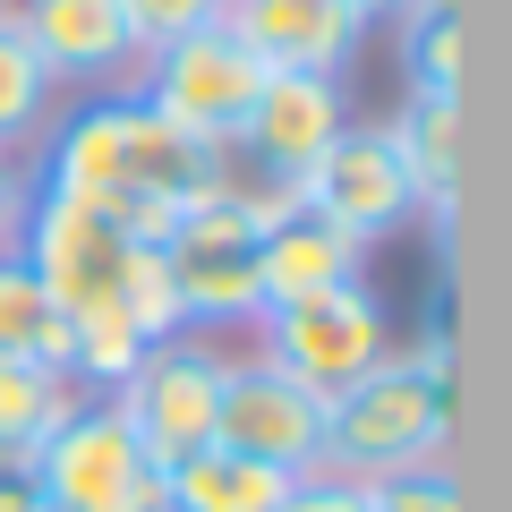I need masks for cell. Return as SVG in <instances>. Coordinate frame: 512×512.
Here are the masks:
<instances>
[{"mask_svg": "<svg viewBox=\"0 0 512 512\" xmlns=\"http://www.w3.org/2000/svg\"><path fill=\"white\" fill-rule=\"evenodd\" d=\"M214 163H222V146H197L171 120H154L137 94H120V103H86L52 137L43 188L94 205L120 239H154L163 248L180 231V214L197 205V188L214 180Z\"/></svg>", "mask_w": 512, "mask_h": 512, "instance_id": "1", "label": "cell"}, {"mask_svg": "<svg viewBox=\"0 0 512 512\" xmlns=\"http://www.w3.org/2000/svg\"><path fill=\"white\" fill-rule=\"evenodd\" d=\"M453 444V342H419V350H384L359 384L325 393V478L376 487L444 461Z\"/></svg>", "mask_w": 512, "mask_h": 512, "instance_id": "2", "label": "cell"}, {"mask_svg": "<svg viewBox=\"0 0 512 512\" xmlns=\"http://www.w3.org/2000/svg\"><path fill=\"white\" fill-rule=\"evenodd\" d=\"M52 512H163V470L146 461V444L128 436V419L86 393L69 419L43 436V453L26 461Z\"/></svg>", "mask_w": 512, "mask_h": 512, "instance_id": "3", "label": "cell"}, {"mask_svg": "<svg viewBox=\"0 0 512 512\" xmlns=\"http://www.w3.org/2000/svg\"><path fill=\"white\" fill-rule=\"evenodd\" d=\"M222 350H205L197 333H171V342H146L137 350V367H128L120 384H111L103 402L128 419V436L146 444L154 470H171V461L205 453L214 444V410H222Z\"/></svg>", "mask_w": 512, "mask_h": 512, "instance_id": "4", "label": "cell"}, {"mask_svg": "<svg viewBox=\"0 0 512 512\" xmlns=\"http://www.w3.org/2000/svg\"><path fill=\"white\" fill-rule=\"evenodd\" d=\"M256 86H265V69L248 60V43L231 26H197V35L137 60V103L154 120H171L180 137H197V146H239Z\"/></svg>", "mask_w": 512, "mask_h": 512, "instance_id": "5", "label": "cell"}, {"mask_svg": "<svg viewBox=\"0 0 512 512\" xmlns=\"http://www.w3.org/2000/svg\"><path fill=\"white\" fill-rule=\"evenodd\" d=\"M256 333H265V350H256V359L282 367V376L308 384V393H342V384H359L367 367L393 350V325H384V308H376V291H367V282L282 299V308L256 316Z\"/></svg>", "mask_w": 512, "mask_h": 512, "instance_id": "6", "label": "cell"}, {"mask_svg": "<svg viewBox=\"0 0 512 512\" xmlns=\"http://www.w3.org/2000/svg\"><path fill=\"white\" fill-rule=\"evenodd\" d=\"M299 205L325 214L333 231H350L359 248H376L384 231H402V222L419 214V188H410V171H402V154H393V137H384V120H350L342 137L308 163Z\"/></svg>", "mask_w": 512, "mask_h": 512, "instance_id": "7", "label": "cell"}, {"mask_svg": "<svg viewBox=\"0 0 512 512\" xmlns=\"http://www.w3.org/2000/svg\"><path fill=\"white\" fill-rule=\"evenodd\" d=\"M214 444H231V453L265 461V470H282V478H308V470H325V393L291 384L265 359H248V367L231 359L222 367Z\"/></svg>", "mask_w": 512, "mask_h": 512, "instance_id": "8", "label": "cell"}, {"mask_svg": "<svg viewBox=\"0 0 512 512\" xmlns=\"http://www.w3.org/2000/svg\"><path fill=\"white\" fill-rule=\"evenodd\" d=\"M18 256H26V274L43 282V299L69 316V308H94V299H120L128 239L111 231L94 205H77V197H60V188L35 180V205H26Z\"/></svg>", "mask_w": 512, "mask_h": 512, "instance_id": "9", "label": "cell"}, {"mask_svg": "<svg viewBox=\"0 0 512 512\" xmlns=\"http://www.w3.org/2000/svg\"><path fill=\"white\" fill-rule=\"evenodd\" d=\"M350 128V94L342 77H308V69H265V86H256L248 120H239V154L248 163H265L274 180H308V163L333 146Z\"/></svg>", "mask_w": 512, "mask_h": 512, "instance_id": "10", "label": "cell"}, {"mask_svg": "<svg viewBox=\"0 0 512 512\" xmlns=\"http://www.w3.org/2000/svg\"><path fill=\"white\" fill-rule=\"evenodd\" d=\"M9 26L52 69V86H120L146 60L120 18V0H9Z\"/></svg>", "mask_w": 512, "mask_h": 512, "instance_id": "11", "label": "cell"}, {"mask_svg": "<svg viewBox=\"0 0 512 512\" xmlns=\"http://www.w3.org/2000/svg\"><path fill=\"white\" fill-rule=\"evenodd\" d=\"M222 26L248 43L256 69H308V77H342L367 43L350 0H222Z\"/></svg>", "mask_w": 512, "mask_h": 512, "instance_id": "12", "label": "cell"}, {"mask_svg": "<svg viewBox=\"0 0 512 512\" xmlns=\"http://www.w3.org/2000/svg\"><path fill=\"white\" fill-rule=\"evenodd\" d=\"M171 291H180V333L197 325H256L265 291H256V239H214V231H171Z\"/></svg>", "mask_w": 512, "mask_h": 512, "instance_id": "13", "label": "cell"}, {"mask_svg": "<svg viewBox=\"0 0 512 512\" xmlns=\"http://www.w3.org/2000/svg\"><path fill=\"white\" fill-rule=\"evenodd\" d=\"M359 265H367V248L350 231H333L325 214H308V205H291L274 231L256 239V291H265V308L308 299V291H342V282H359Z\"/></svg>", "mask_w": 512, "mask_h": 512, "instance_id": "14", "label": "cell"}, {"mask_svg": "<svg viewBox=\"0 0 512 512\" xmlns=\"http://www.w3.org/2000/svg\"><path fill=\"white\" fill-rule=\"evenodd\" d=\"M384 137H393V154H402L410 188H419V205L436 222H453V188H461V94H427L410 86L402 111L384 120Z\"/></svg>", "mask_w": 512, "mask_h": 512, "instance_id": "15", "label": "cell"}, {"mask_svg": "<svg viewBox=\"0 0 512 512\" xmlns=\"http://www.w3.org/2000/svg\"><path fill=\"white\" fill-rule=\"evenodd\" d=\"M282 495H291V478L231 453V444H205L163 470V512H274Z\"/></svg>", "mask_w": 512, "mask_h": 512, "instance_id": "16", "label": "cell"}, {"mask_svg": "<svg viewBox=\"0 0 512 512\" xmlns=\"http://www.w3.org/2000/svg\"><path fill=\"white\" fill-rule=\"evenodd\" d=\"M86 402V384L52 359H0V461H35L69 410Z\"/></svg>", "mask_w": 512, "mask_h": 512, "instance_id": "17", "label": "cell"}, {"mask_svg": "<svg viewBox=\"0 0 512 512\" xmlns=\"http://www.w3.org/2000/svg\"><path fill=\"white\" fill-rule=\"evenodd\" d=\"M0 359H52L69 367V316L43 299V282L26 274V256H0Z\"/></svg>", "mask_w": 512, "mask_h": 512, "instance_id": "18", "label": "cell"}, {"mask_svg": "<svg viewBox=\"0 0 512 512\" xmlns=\"http://www.w3.org/2000/svg\"><path fill=\"white\" fill-rule=\"evenodd\" d=\"M146 350V325L120 308V299H94V308H69V376L86 393H111V384L137 367Z\"/></svg>", "mask_w": 512, "mask_h": 512, "instance_id": "19", "label": "cell"}, {"mask_svg": "<svg viewBox=\"0 0 512 512\" xmlns=\"http://www.w3.org/2000/svg\"><path fill=\"white\" fill-rule=\"evenodd\" d=\"M52 103H60L52 69L26 52V35L9 26V9H0V154L35 146L43 128H52Z\"/></svg>", "mask_w": 512, "mask_h": 512, "instance_id": "20", "label": "cell"}, {"mask_svg": "<svg viewBox=\"0 0 512 512\" xmlns=\"http://www.w3.org/2000/svg\"><path fill=\"white\" fill-rule=\"evenodd\" d=\"M402 69L427 94H461V9L453 0H427V9L402 18Z\"/></svg>", "mask_w": 512, "mask_h": 512, "instance_id": "21", "label": "cell"}, {"mask_svg": "<svg viewBox=\"0 0 512 512\" xmlns=\"http://www.w3.org/2000/svg\"><path fill=\"white\" fill-rule=\"evenodd\" d=\"M120 308L146 325V342H171L180 333V291H171V256L154 239H128V265H120Z\"/></svg>", "mask_w": 512, "mask_h": 512, "instance_id": "22", "label": "cell"}, {"mask_svg": "<svg viewBox=\"0 0 512 512\" xmlns=\"http://www.w3.org/2000/svg\"><path fill=\"white\" fill-rule=\"evenodd\" d=\"M367 512H470L461 504V478L444 470V461H427V470H402V478H376V487H359Z\"/></svg>", "mask_w": 512, "mask_h": 512, "instance_id": "23", "label": "cell"}, {"mask_svg": "<svg viewBox=\"0 0 512 512\" xmlns=\"http://www.w3.org/2000/svg\"><path fill=\"white\" fill-rule=\"evenodd\" d=\"M128 35H137V52H163V43L197 35V26H222V0H120Z\"/></svg>", "mask_w": 512, "mask_h": 512, "instance_id": "24", "label": "cell"}, {"mask_svg": "<svg viewBox=\"0 0 512 512\" xmlns=\"http://www.w3.org/2000/svg\"><path fill=\"white\" fill-rule=\"evenodd\" d=\"M274 512H367V495L350 487V478H325V470H308V478H291V495H282Z\"/></svg>", "mask_w": 512, "mask_h": 512, "instance_id": "25", "label": "cell"}, {"mask_svg": "<svg viewBox=\"0 0 512 512\" xmlns=\"http://www.w3.org/2000/svg\"><path fill=\"white\" fill-rule=\"evenodd\" d=\"M26 205H35V180H26V163H18V154H0V256L18 248Z\"/></svg>", "mask_w": 512, "mask_h": 512, "instance_id": "26", "label": "cell"}, {"mask_svg": "<svg viewBox=\"0 0 512 512\" xmlns=\"http://www.w3.org/2000/svg\"><path fill=\"white\" fill-rule=\"evenodd\" d=\"M0 512H52V504H43V487H35V470H26V461H0Z\"/></svg>", "mask_w": 512, "mask_h": 512, "instance_id": "27", "label": "cell"}, {"mask_svg": "<svg viewBox=\"0 0 512 512\" xmlns=\"http://www.w3.org/2000/svg\"><path fill=\"white\" fill-rule=\"evenodd\" d=\"M410 9H427V0H350V18H359V26H402Z\"/></svg>", "mask_w": 512, "mask_h": 512, "instance_id": "28", "label": "cell"}, {"mask_svg": "<svg viewBox=\"0 0 512 512\" xmlns=\"http://www.w3.org/2000/svg\"><path fill=\"white\" fill-rule=\"evenodd\" d=\"M0 9H9V0H0Z\"/></svg>", "mask_w": 512, "mask_h": 512, "instance_id": "29", "label": "cell"}]
</instances>
